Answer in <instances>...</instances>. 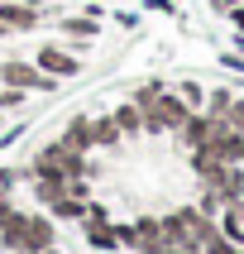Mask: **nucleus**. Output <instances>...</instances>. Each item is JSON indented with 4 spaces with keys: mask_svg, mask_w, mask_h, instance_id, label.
<instances>
[{
    "mask_svg": "<svg viewBox=\"0 0 244 254\" xmlns=\"http://www.w3.org/2000/svg\"><path fill=\"white\" fill-rule=\"evenodd\" d=\"M187 115H192V106H187L177 91H158L153 96V106H144V129L148 134H177V129L187 125Z\"/></svg>",
    "mask_w": 244,
    "mask_h": 254,
    "instance_id": "f257e3e1",
    "label": "nucleus"
},
{
    "mask_svg": "<svg viewBox=\"0 0 244 254\" xmlns=\"http://www.w3.org/2000/svg\"><path fill=\"white\" fill-rule=\"evenodd\" d=\"M0 82H5V86H24V91H53V86H57V77H48L39 63H24V58H5V63H0Z\"/></svg>",
    "mask_w": 244,
    "mask_h": 254,
    "instance_id": "f03ea898",
    "label": "nucleus"
},
{
    "mask_svg": "<svg viewBox=\"0 0 244 254\" xmlns=\"http://www.w3.org/2000/svg\"><path fill=\"white\" fill-rule=\"evenodd\" d=\"M34 63H39L48 77H57V82H72V77L82 72V58L72 53V48H62V43H43L39 53H34Z\"/></svg>",
    "mask_w": 244,
    "mask_h": 254,
    "instance_id": "7ed1b4c3",
    "label": "nucleus"
},
{
    "mask_svg": "<svg viewBox=\"0 0 244 254\" xmlns=\"http://www.w3.org/2000/svg\"><path fill=\"white\" fill-rule=\"evenodd\" d=\"M53 240H57L53 216H29L24 235H19V245H14V254H43V250H53Z\"/></svg>",
    "mask_w": 244,
    "mask_h": 254,
    "instance_id": "20e7f679",
    "label": "nucleus"
},
{
    "mask_svg": "<svg viewBox=\"0 0 244 254\" xmlns=\"http://www.w3.org/2000/svg\"><path fill=\"white\" fill-rule=\"evenodd\" d=\"M39 19H43V10L34 0H5L0 5V24L10 34H29V29H39Z\"/></svg>",
    "mask_w": 244,
    "mask_h": 254,
    "instance_id": "39448f33",
    "label": "nucleus"
},
{
    "mask_svg": "<svg viewBox=\"0 0 244 254\" xmlns=\"http://www.w3.org/2000/svg\"><path fill=\"white\" fill-rule=\"evenodd\" d=\"M211 129H215V120L206 111H192L187 115V125L177 129V139L187 144V149H201V144H211Z\"/></svg>",
    "mask_w": 244,
    "mask_h": 254,
    "instance_id": "423d86ee",
    "label": "nucleus"
},
{
    "mask_svg": "<svg viewBox=\"0 0 244 254\" xmlns=\"http://www.w3.org/2000/svg\"><path fill=\"white\" fill-rule=\"evenodd\" d=\"M57 34L86 43V39H96V34H100V19H96V14H62V19H57Z\"/></svg>",
    "mask_w": 244,
    "mask_h": 254,
    "instance_id": "0eeeda50",
    "label": "nucleus"
},
{
    "mask_svg": "<svg viewBox=\"0 0 244 254\" xmlns=\"http://www.w3.org/2000/svg\"><path fill=\"white\" fill-rule=\"evenodd\" d=\"M125 134L115 125V115H91V149H120Z\"/></svg>",
    "mask_w": 244,
    "mask_h": 254,
    "instance_id": "6e6552de",
    "label": "nucleus"
},
{
    "mask_svg": "<svg viewBox=\"0 0 244 254\" xmlns=\"http://www.w3.org/2000/svg\"><path fill=\"white\" fill-rule=\"evenodd\" d=\"M215 226H220V235H225V240L244 245V201H230V206H220Z\"/></svg>",
    "mask_w": 244,
    "mask_h": 254,
    "instance_id": "1a4fd4ad",
    "label": "nucleus"
},
{
    "mask_svg": "<svg viewBox=\"0 0 244 254\" xmlns=\"http://www.w3.org/2000/svg\"><path fill=\"white\" fill-rule=\"evenodd\" d=\"M115 125H120V134H125V139H129V134H144V111H139V106H134V101H125V106H115Z\"/></svg>",
    "mask_w": 244,
    "mask_h": 254,
    "instance_id": "9d476101",
    "label": "nucleus"
},
{
    "mask_svg": "<svg viewBox=\"0 0 244 254\" xmlns=\"http://www.w3.org/2000/svg\"><path fill=\"white\" fill-rule=\"evenodd\" d=\"M48 216H53V221H86V201L72 197V192H62V197L48 206Z\"/></svg>",
    "mask_w": 244,
    "mask_h": 254,
    "instance_id": "9b49d317",
    "label": "nucleus"
},
{
    "mask_svg": "<svg viewBox=\"0 0 244 254\" xmlns=\"http://www.w3.org/2000/svg\"><path fill=\"white\" fill-rule=\"evenodd\" d=\"M62 139H67L77 154H86V149H91V115H77V120L62 129Z\"/></svg>",
    "mask_w": 244,
    "mask_h": 254,
    "instance_id": "f8f14e48",
    "label": "nucleus"
},
{
    "mask_svg": "<svg viewBox=\"0 0 244 254\" xmlns=\"http://www.w3.org/2000/svg\"><path fill=\"white\" fill-rule=\"evenodd\" d=\"M62 192H67V178H34V197H39L43 206H53Z\"/></svg>",
    "mask_w": 244,
    "mask_h": 254,
    "instance_id": "ddd939ff",
    "label": "nucleus"
},
{
    "mask_svg": "<svg viewBox=\"0 0 244 254\" xmlns=\"http://www.w3.org/2000/svg\"><path fill=\"white\" fill-rule=\"evenodd\" d=\"M230 101H235V91H225V86H215V91H206V115H211V120H225Z\"/></svg>",
    "mask_w": 244,
    "mask_h": 254,
    "instance_id": "4468645a",
    "label": "nucleus"
},
{
    "mask_svg": "<svg viewBox=\"0 0 244 254\" xmlns=\"http://www.w3.org/2000/svg\"><path fill=\"white\" fill-rule=\"evenodd\" d=\"M177 96H182L192 111H206V86L201 82H177Z\"/></svg>",
    "mask_w": 244,
    "mask_h": 254,
    "instance_id": "2eb2a0df",
    "label": "nucleus"
},
{
    "mask_svg": "<svg viewBox=\"0 0 244 254\" xmlns=\"http://www.w3.org/2000/svg\"><path fill=\"white\" fill-rule=\"evenodd\" d=\"M24 101H29L24 86H0V111H19Z\"/></svg>",
    "mask_w": 244,
    "mask_h": 254,
    "instance_id": "dca6fc26",
    "label": "nucleus"
},
{
    "mask_svg": "<svg viewBox=\"0 0 244 254\" xmlns=\"http://www.w3.org/2000/svg\"><path fill=\"white\" fill-rule=\"evenodd\" d=\"M225 125L244 134V96H235V101H230V111H225Z\"/></svg>",
    "mask_w": 244,
    "mask_h": 254,
    "instance_id": "f3484780",
    "label": "nucleus"
},
{
    "mask_svg": "<svg viewBox=\"0 0 244 254\" xmlns=\"http://www.w3.org/2000/svg\"><path fill=\"white\" fill-rule=\"evenodd\" d=\"M230 19H235V29L244 34V5H235V10H230Z\"/></svg>",
    "mask_w": 244,
    "mask_h": 254,
    "instance_id": "a211bd4d",
    "label": "nucleus"
},
{
    "mask_svg": "<svg viewBox=\"0 0 244 254\" xmlns=\"http://www.w3.org/2000/svg\"><path fill=\"white\" fill-rule=\"evenodd\" d=\"M5 211H10V201H5V197H0V221H5Z\"/></svg>",
    "mask_w": 244,
    "mask_h": 254,
    "instance_id": "6ab92c4d",
    "label": "nucleus"
},
{
    "mask_svg": "<svg viewBox=\"0 0 244 254\" xmlns=\"http://www.w3.org/2000/svg\"><path fill=\"white\" fill-rule=\"evenodd\" d=\"M0 39H10V29H5V24H0Z\"/></svg>",
    "mask_w": 244,
    "mask_h": 254,
    "instance_id": "aec40b11",
    "label": "nucleus"
},
{
    "mask_svg": "<svg viewBox=\"0 0 244 254\" xmlns=\"http://www.w3.org/2000/svg\"><path fill=\"white\" fill-rule=\"evenodd\" d=\"M43 254H62V250H57V245H53V250H43Z\"/></svg>",
    "mask_w": 244,
    "mask_h": 254,
    "instance_id": "412c9836",
    "label": "nucleus"
},
{
    "mask_svg": "<svg viewBox=\"0 0 244 254\" xmlns=\"http://www.w3.org/2000/svg\"><path fill=\"white\" fill-rule=\"evenodd\" d=\"M0 129H5V111H0Z\"/></svg>",
    "mask_w": 244,
    "mask_h": 254,
    "instance_id": "4be33fe9",
    "label": "nucleus"
},
{
    "mask_svg": "<svg viewBox=\"0 0 244 254\" xmlns=\"http://www.w3.org/2000/svg\"><path fill=\"white\" fill-rule=\"evenodd\" d=\"M0 5H5V0H0Z\"/></svg>",
    "mask_w": 244,
    "mask_h": 254,
    "instance_id": "5701e85b",
    "label": "nucleus"
}]
</instances>
